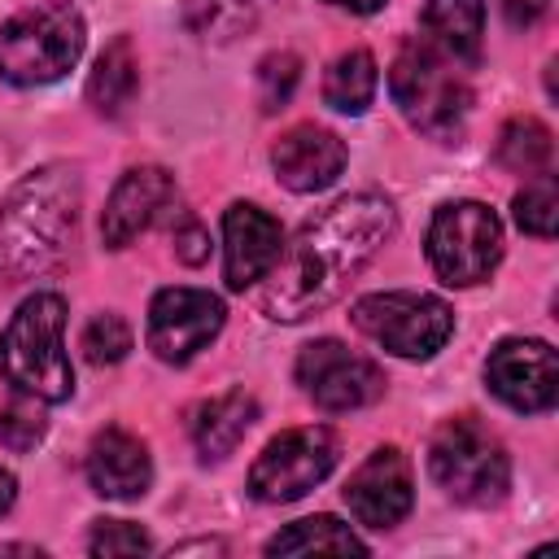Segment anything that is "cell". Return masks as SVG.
<instances>
[{
	"label": "cell",
	"instance_id": "d4e9b609",
	"mask_svg": "<svg viewBox=\"0 0 559 559\" xmlns=\"http://www.w3.org/2000/svg\"><path fill=\"white\" fill-rule=\"evenodd\" d=\"M511 210H515L520 231H528V236H537V240H550V236H555V223H559V188H555V175H546V170L533 175V179L515 192Z\"/></svg>",
	"mask_w": 559,
	"mask_h": 559
},
{
	"label": "cell",
	"instance_id": "ffe728a7",
	"mask_svg": "<svg viewBox=\"0 0 559 559\" xmlns=\"http://www.w3.org/2000/svg\"><path fill=\"white\" fill-rule=\"evenodd\" d=\"M135 92H140V57H135V44L127 35H118L96 57V70L87 79V100L100 118H122L127 105L135 100Z\"/></svg>",
	"mask_w": 559,
	"mask_h": 559
},
{
	"label": "cell",
	"instance_id": "d6986e66",
	"mask_svg": "<svg viewBox=\"0 0 559 559\" xmlns=\"http://www.w3.org/2000/svg\"><path fill=\"white\" fill-rule=\"evenodd\" d=\"M428 44L445 52L459 66L480 61V39H485V4L480 0H428L419 13Z\"/></svg>",
	"mask_w": 559,
	"mask_h": 559
},
{
	"label": "cell",
	"instance_id": "30bf717a",
	"mask_svg": "<svg viewBox=\"0 0 559 559\" xmlns=\"http://www.w3.org/2000/svg\"><path fill=\"white\" fill-rule=\"evenodd\" d=\"M297 384L301 393L323 406V411H358V406H371L380 393H384V371L354 354L349 345L323 336V341H310L301 354H297Z\"/></svg>",
	"mask_w": 559,
	"mask_h": 559
},
{
	"label": "cell",
	"instance_id": "e0dca14e",
	"mask_svg": "<svg viewBox=\"0 0 559 559\" xmlns=\"http://www.w3.org/2000/svg\"><path fill=\"white\" fill-rule=\"evenodd\" d=\"M87 480L100 498L135 502L153 485V459L148 445L127 428H105L87 445Z\"/></svg>",
	"mask_w": 559,
	"mask_h": 559
},
{
	"label": "cell",
	"instance_id": "7a4b0ae2",
	"mask_svg": "<svg viewBox=\"0 0 559 559\" xmlns=\"http://www.w3.org/2000/svg\"><path fill=\"white\" fill-rule=\"evenodd\" d=\"M83 210L79 170L66 162H48L22 175L0 201V275L4 284L39 280L57 271L74 245Z\"/></svg>",
	"mask_w": 559,
	"mask_h": 559
},
{
	"label": "cell",
	"instance_id": "1f68e13d",
	"mask_svg": "<svg viewBox=\"0 0 559 559\" xmlns=\"http://www.w3.org/2000/svg\"><path fill=\"white\" fill-rule=\"evenodd\" d=\"M13 502H17V480H13V472L0 467V515H9Z\"/></svg>",
	"mask_w": 559,
	"mask_h": 559
},
{
	"label": "cell",
	"instance_id": "6da1fadb",
	"mask_svg": "<svg viewBox=\"0 0 559 559\" xmlns=\"http://www.w3.org/2000/svg\"><path fill=\"white\" fill-rule=\"evenodd\" d=\"M393 227L397 210L380 192H354L310 214L293 236L288 253H280L275 271L266 275L271 284L258 293L262 314L275 323H297L328 310L349 288V280L380 253Z\"/></svg>",
	"mask_w": 559,
	"mask_h": 559
},
{
	"label": "cell",
	"instance_id": "3957f363",
	"mask_svg": "<svg viewBox=\"0 0 559 559\" xmlns=\"http://www.w3.org/2000/svg\"><path fill=\"white\" fill-rule=\"evenodd\" d=\"M0 376L39 402H66L74 393V367L66 354V301L61 293H31L0 332Z\"/></svg>",
	"mask_w": 559,
	"mask_h": 559
},
{
	"label": "cell",
	"instance_id": "7402d4cb",
	"mask_svg": "<svg viewBox=\"0 0 559 559\" xmlns=\"http://www.w3.org/2000/svg\"><path fill=\"white\" fill-rule=\"evenodd\" d=\"M376 83H380L376 57L367 48H349L323 74V105L336 114H362L376 96Z\"/></svg>",
	"mask_w": 559,
	"mask_h": 559
},
{
	"label": "cell",
	"instance_id": "d6a6232c",
	"mask_svg": "<svg viewBox=\"0 0 559 559\" xmlns=\"http://www.w3.org/2000/svg\"><path fill=\"white\" fill-rule=\"evenodd\" d=\"M328 4L349 9V13H376V9H384V0H328Z\"/></svg>",
	"mask_w": 559,
	"mask_h": 559
},
{
	"label": "cell",
	"instance_id": "9c48e42d",
	"mask_svg": "<svg viewBox=\"0 0 559 559\" xmlns=\"http://www.w3.org/2000/svg\"><path fill=\"white\" fill-rule=\"evenodd\" d=\"M336 467V437L323 424L288 428L262 445L249 467V493L258 502H297Z\"/></svg>",
	"mask_w": 559,
	"mask_h": 559
},
{
	"label": "cell",
	"instance_id": "4fadbf2b",
	"mask_svg": "<svg viewBox=\"0 0 559 559\" xmlns=\"http://www.w3.org/2000/svg\"><path fill=\"white\" fill-rule=\"evenodd\" d=\"M345 507L358 524L367 528H393L406 520L411 502H415V480H411V463L397 445H380L371 450L358 472L345 480Z\"/></svg>",
	"mask_w": 559,
	"mask_h": 559
},
{
	"label": "cell",
	"instance_id": "ac0fdd59",
	"mask_svg": "<svg viewBox=\"0 0 559 559\" xmlns=\"http://www.w3.org/2000/svg\"><path fill=\"white\" fill-rule=\"evenodd\" d=\"M253 419H258V402L245 389H231V393H218V397L192 406L188 432H192V445H197L201 463L227 459L245 441V432L253 428Z\"/></svg>",
	"mask_w": 559,
	"mask_h": 559
},
{
	"label": "cell",
	"instance_id": "2e32d148",
	"mask_svg": "<svg viewBox=\"0 0 559 559\" xmlns=\"http://www.w3.org/2000/svg\"><path fill=\"white\" fill-rule=\"evenodd\" d=\"M349 153H345V140L328 127H314V122H297L288 127L275 148H271V166H275V179L288 188V192H323L341 179Z\"/></svg>",
	"mask_w": 559,
	"mask_h": 559
},
{
	"label": "cell",
	"instance_id": "f1b7e54d",
	"mask_svg": "<svg viewBox=\"0 0 559 559\" xmlns=\"http://www.w3.org/2000/svg\"><path fill=\"white\" fill-rule=\"evenodd\" d=\"M92 555H144L148 550V533L131 520H96L92 537H87Z\"/></svg>",
	"mask_w": 559,
	"mask_h": 559
},
{
	"label": "cell",
	"instance_id": "8992f818",
	"mask_svg": "<svg viewBox=\"0 0 559 559\" xmlns=\"http://www.w3.org/2000/svg\"><path fill=\"white\" fill-rule=\"evenodd\" d=\"M428 472L441 493L463 507H493L511 485V459L476 415H454L432 432Z\"/></svg>",
	"mask_w": 559,
	"mask_h": 559
},
{
	"label": "cell",
	"instance_id": "8fae6325",
	"mask_svg": "<svg viewBox=\"0 0 559 559\" xmlns=\"http://www.w3.org/2000/svg\"><path fill=\"white\" fill-rule=\"evenodd\" d=\"M227 323L223 301L210 288H162L148 301V349L179 367L188 362L197 349H205Z\"/></svg>",
	"mask_w": 559,
	"mask_h": 559
},
{
	"label": "cell",
	"instance_id": "9a60e30c",
	"mask_svg": "<svg viewBox=\"0 0 559 559\" xmlns=\"http://www.w3.org/2000/svg\"><path fill=\"white\" fill-rule=\"evenodd\" d=\"M175 205V179L162 166H131L100 214V240L105 249H127L140 231H148L157 223V214H166Z\"/></svg>",
	"mask_w": 559,
	"mask_h": 559
},
{
	"label": "cell",
	"instance_id": "ba28073f",
	"mask_svg": "<svg viewBox=\"0 0 559 559\" xmlns=\"http://www.w3.org/2000/svg\"><path fill=\"white\" fill-rule=\"evenodd\" d=\"M354 328L397 358H432L450 332L454 310L432 293H367L349 310Z\"/></svg>",
	"mask_w": 559,
	"mask_h": 559
},
{
	"label": "cell",
	"instance_id": "83f0119b",
	"mask_svg": "<svg viewBox=\"0 0 559 559\" xmlns=\"http://www.w3.org/2000/svg\"><path fill=\"white\" fill-rule=\"evenodd\" d=\"M39 397H26V393H17L9 406H0V445H9V450H31V445H39L44 441V432H48V419L39 415V406H35Z\"/></svg>",
	"mask_w": 559,
	"mask_h": 559
},
{
	"label": "cell",
	"instance_id": "f546056e",
	"mask_svg": "<svg viewBox=\"0 0 559 559\" xmlns=\"http://www.w3.org/2000/svg\"><path fill=\"white\" fill-rule=\"evenodd\" d=\"M175 258L188 262V266H201L210 258V231L192 214H183L179 227H175Z\"/></svg>",
	"mask_w": 559,
	"mask_h": 559
},
{
	"label": "cell",
	"instance_id": "cb8c5ba5",
	"mask_svg": "<svg viewBox=\"0 0 559 559\" xmlns=\"http://www.w3.org/2000/svg\"><path fill=\"white\" fill-rule=\"evenodd\" d=\"M550 153H555V140H550V127L542 118H511L498 135V162L515 175H542L550 166Z\"/></svg>",
	"mask_w": 559,
	"mask_h": 559
},
{
	"label": "cell",
	"instance_id": "7c38bea8",
	"mask_svg": "<svg viewBox=\"0 0 559 559\" xmlns=\"http://www.w3.org/2000/svg\"><path fill=\"white\" fill-rule=\"evenodd\" d=\"M485 384L511 411H550L559 397V362L555 349L537 336H507L485 358Z\"/></svg>",
	"mask_w": 559,
	"mask_h": 559
},
{
	"label": "cell",
	"instance_id": "277c9868",
	"mask_svg": "<svg viewBox=\"0 0 559 559\" xmlns=\"http://www.w3.org/2000/svg\"><path fill=\"white\" fill-rule=\"evenodd\" d=\"M389 92L402 109V118L424 131L437 144H459L463 140V122L472 109V83L459 70V61H450L445 52H437L428 39H406L389 66Z\"/></svg>",
	"mask_w": 559,
	"mask_h": 559
},
{
	"label": "cell",
	"instance_id": "5bb4252c",
	"mask_svg": "<svg viewBox=\"0 0 559 559\" xmlns=\"http://www.w3.org/2000/svg\"><path fill=\"white\" fill-rule=\"evenodd\" d=\"M284 253V227L253 201H236L223 214V280L231 293L253 288L275 271Z\"/></svg>",
	"mask_w": 559,
	"mask_h": 559
},
{
	"label": "cell",
	"instance_id": "484cf974",
	"mask_svg": "<svg viewBox=\"0 0 559 559\" xmlns=\"http://www.w3.org/2000/svg\"><path fill=\"white\" fill-rule=\"evenodd\" d=\"M79 349H83V358L96 362V367L122 362L127 349H131V328H127V319L114 314V310L87 319V328H83V336H79Z\"/></svg>",
	"mask_w": 559,
	"mask_h": 559
},
{
	"label": "cell",
	"instance_id": "44dd1931",
	"mask_svg": "<svg viewBox=\"0 0 559 559\" xmlns=\"http://www.w3.org/2000/svg\"><path fill=\"white\" fill-rule=\"evenodd\" d=\"M266 555H367V546L336 515H306L280 528L266 542Z\"/></svg>",
	"mask_w": 559,
	"mask_h": 559
},
{
	"label": "cell",
	"instance_id": "836d02e7",
	"mask_svg": "<svg viewBox=\"0 0 559 559\" xmlns=\"http://www.w3.org/2000/svg\"><path fill=\"white\" fill-rule=\"evenodd\" d=\"M179 550H223V542H192V546H179Z\"/></svg>",
	"mask_w": 559,
	"mask_h": 559
},
{
	"label": "cell",
	"instance_id": "52a82bcc",
	"mask_svg": "<svg viewBox=\"0 0 559 559\" xmlns=\"http://www.w3.org/2000/svg\"><path fill=\"white\" fill-rule=\"evenodd\" d=\"M502 258V223L480 201H445L428 223V262L441 284L472 288Z\"/></svg>",
	"mask_w": 559,
	"mask_h": 559
},
{
	"label": "cell",
	"instance_id": "5b68a950",
	"mask_svg": "<svg viewBox=\"0 0 559 559\" xmlns=\"http://www.w3.org/2000/svg\"><path fill=\"white\" fill-rule=\"evenodd\" d=\"M83 44V13L70 0H39L0 22V79L17 87L57 83L79 66Z\"/></svg>",
	"mask_w": 559,
	"mask_h": 559
},
{
	"label": "cell",
	"instance_id": "603a6c76",
	"mask_svg": "<svg viewBox=\"0 0 559 559\" xmlns=\"http://www.w3.org/2000/svg\"><path fill=\"white\" fill-rule=\"evenodd\" d=\"M271 0H183V22L192 35L227 44L245 31L258 26V17L266 13Z\"/></svg>",
	"mask_w": 559,
	"mask_h": 559
},
{
	"label": "cell",
	"instance_id": "4316f807",
	"mask_svg": "<svg viewBox=\"0 0 559 559\" xmlns=\"http://www.w3.org/2000/svg\"><path fill=\"white\" fill-rule=\"evenodd\" d=\"M297 79H301L297 52H288V48L266 52V57L258 61V105H262V114L284 109L288 96H293V87H297Z\"/></svg>",
	"mask_w": 559,
	"mask_h": 559
},
{
	"label": "cell",
	"instance_id": "4dcf8cb0",
	"mask_svg": "<svg viewBox=\"0 0 559 559\" xmlns=\"http://www.w3.org/2000/svg\"><path fill=\"white\" fill-rule=\"evenodd\" d=\"M546 4L550 0H498V9H502V17L515 26V31H524V26H533L542 13H546Z\"/></svg>",
	"mask_w": 559,
	"mask_h": 559
}]
</instances>
